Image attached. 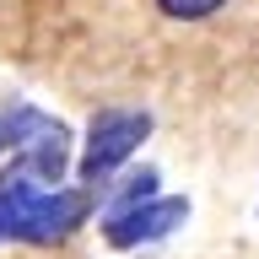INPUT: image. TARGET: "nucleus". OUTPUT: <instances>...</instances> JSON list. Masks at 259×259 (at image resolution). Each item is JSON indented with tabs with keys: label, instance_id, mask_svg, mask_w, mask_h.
I'll list each match as a JSON object with an SVG mask.
<instances>
[{
	"label": "nucleus",
	"instance_id": "nucleus-8",
	"mask_svg": "<svg viewBox=\"0 0 259 259\" xmlns=\"http://www.w3.org/2000/svg\"><path fill=\"white\" fill-rule=\"evenodd\" d=\"M227 0H157L162 16H173V22H205V16H216Z\"/></svg>",
	"mask_w": 259,
	"mask_h": 259
},
{
	"label": "nucleus",
	"instance_id": "nucleus-3",
	"mask_svg": "<svg viewBox=\"0 0 259 259\" xmlns=\"http://www.w3.org/2000/svg\"><path fill=\"white\" fill-rule=\"evenodd\" d=\"M87 216H97V194L92 189H65V184L60 189H38V200H32L16 243H27V248H54V243H65L70 232H81Z\"/></svg>",
	"mask_w": 259,
	"mask_h": 259
},
{
	"label": "nucleus",
	"instance_id": "nucleus-7",
	"mask_svg": "<svg viewBox=\"0 0 259 259\" xmlns=\"http://www.w3.org/2000/svg\"><path fill=\"white\" fill-rule=\"evenodd\" d=\"M44 124H49V113L32 108V103H22V97L0 103V151H11V157H16V151H22Z\"/></svg>",
	"mask_w": 259,
	"mask_h": 259
},
{
	"label": "nucleus",
	"instance_id": "nucleus-1",
	"mask_svg": "<svg viewBox=\"0 0 259 259\" xmlns=\"http://www.w3.org/2000/svg\"><path fill=\"white\" fill-rule=\"evenodd\" d=\"M151 141V113L146 108H103L87 119V135H81V157H76V178L81 189H97L108 184L119 167H130V157Z\"/></svg>",
	"mask_w": 259,
	"mask_h": 259
},
{
	"label": "nucleus",
	"instance_id": "nucleus-2",
	"mask_svg": "<svg viewBox=\"0 0 259 259\" xmlns=\"http://www.w3.org/2000/svg\"><path fill=\"white\" fill-rule=\"evenodd\" d=\"M184 216H189V200H184V194H173V200L151 194V200H141V205H130V210L97 216V232H103L108 248L130 254V248H146V243H162L167 232H178Z\"/></svg>",
	"mask_w": 259,
	"mask_h": 259
},
{
	"label": "nucleus",
	"instance_id": "nucleus-6",
	"mask_svg": "<svg viewBox=\"0 0 259 259\" xmlns=\"http://www.w3.org/2000/svg\"><path fill=\"white\" fill-rule=\"evenodd\" d=\"M97 216H113V210H130L141 205V200H151L157 194V167H119V173L108 178V184H97Z\"/></svg>",
	"mask_w": 259,
	"mask_h": 259
},
{
	"label": "nucleus",
	"instance_id": "nucleus-5",
	"mask_svg": "<svg viewBox=\"0 0 259 259\" xmlns=\"http://www.w3.org/2000/svg\"><path fill=\"white\" fill-rule=\"evenodd\" d=\"M38 189H44V184H32L16 162L0 167V248L16 243V232H22V222H27L32 200H38Z\"/></svg>",
	"mask_w": 259,
	"mask_h": 259
},
{
	"label": "nucleus",
	"instance_id": "nucleus-4",
	"mask_svg": "<svg viewBox=\"0 0 259 259\" xmlns=\"http://www.w3.org/2000/svg\"><path fill=\"white\" fill-rule=\"evenodd\" d=\"M16 167L32 178V184H44V189H60L65 184V167H70V130L60 124V119H49L38 135H32L22 151H16Z\"/></svg>",
	"mask_w": 259,
	"mask_h": 259
}]
</instances>
